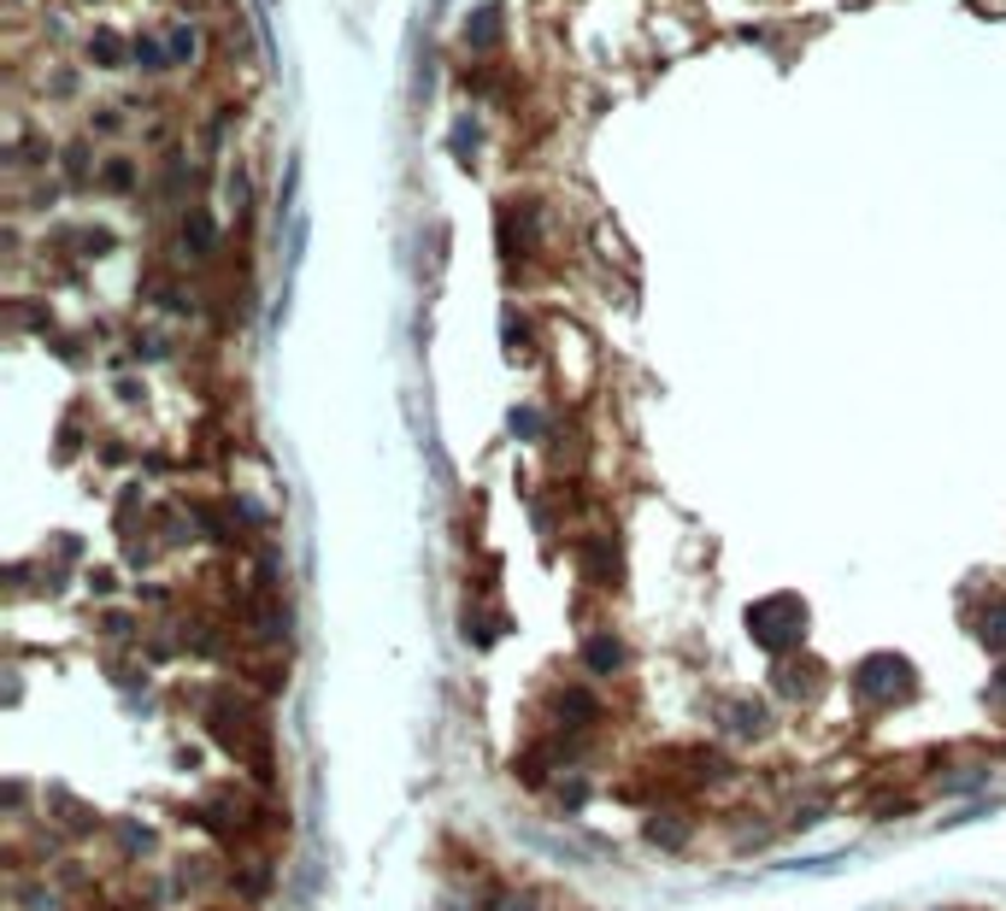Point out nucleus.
<instances>
[{"label": "nucleus", "instance_id": "nucleus-1", "mask_svg": "<svg viewBox=\"0 0 1006 911\" xmlns=\"http://www.w3.org/2000/svg\"><path fill=\"white\" fill-rule=\"evenodd\" d=\"M748 630H753V641L766 653H789L795 641L807 635V606L789 600V594H777V600H766V606L748 612Z\"/></svg>", "mask_w": 1006, "mask_h": 911}, {"label": "nucleus", "instance_id": "nucleus-2", "mask_svg": "<svg viewBox=\"0 0 1006 911\" xmlns=\"http://www.w3.org/2000/svg\"><path fill=\"white\" fill-rule=\"evenodd\" d=\"M854 689L866 700H900V694H913V665H907V659H895V653H877V659L859 665Z\"/></svg>", "mask_w": 1006, "mask_h": 911}, {"label": "nucleus", "instance_id": "nucleus-3", "mask_svg": "<svg viewBox=\"0 0 1006 911\" xmlns=\"http://www.w3.org/2000/svg\"><path fill=\"white\" fill-rule=\"evenodd\" d=\"M736 712H724L730 717V730H742V735H753V730H766V712L753 706V700H730Z\"/></svg>", "mask_w": 1006, "mask_h": 911}, {"label": "nucleus", "instance_id": "nucleus-4", "mask_svg": "<svg viewBox=\"0 0 1006 911\" xmlns=\"http://www.w3.org/2000/svg\"><path fill=\"white\" fill-rule=\"evenodd\" d=\"M619 659H624L619 641H606V635H594V641H589V665H594V671H619Z\"/></svg>", "mask_w": 1006, "mask_h": 911}, {"label": "nucleus", "instance_id": "nucleus-5", "mask_svg": "<svg viewBox=\"0 0 1006 911\" xmlns=\"http://www.w3.org/2000/svg\"><path fill=\"white\" fill-rule=\"evenodd\" d=\"M553 712H560L565 723H589V717H594V700L571 689V694H560V706H553Z\"/></svg>", "mask_w": 1006, "mask_h": 911}, {"label": "nucleus", "instance_id": "nucleus-6", "mask_svg": "<svg viewBox=\"0 0 1006 911\" xmlns=\"http://www.w3.org/2000/svg\"><path fill=\"white\" fill-rule=\"evenodd\" d=\"M777 689H783V694H812V689H818V671H795V665H783V671H777Z\"/></svg>", "mask_w": 1006, "mask_h": 911}, {"label": "nucleus", "instance_id": "nucleus-7", "mask_svg": "<svg viewBox=\"0 0 1006 911\" xmlns=\"http://www.w3.org/2000/svg\"><path fill=\"white\" fill-rule=\"evenodd\" d=\"M983 647H989V653H1006V606H995V617L983 624Z\"/></svg>", "mask_w": 1006, "mask_h": 911}, {"label": "nucleus", "instance_id": "nucleus-8", "mask_svg": "<svg viewBox=\"0 0 1006 911\" xmlns=\"http://www.w3.org/2000/svg\"><path fill=\"white\" fill-rule=\"evenodd\" d=\"M989 700H995V706H1006V671L989 676Z\"/></svg>", "mask_w": 1006, "mask_h": 911}]
</instances>
